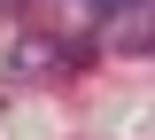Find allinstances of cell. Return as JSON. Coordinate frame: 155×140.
I'll list each match as a JSON object with an SVG mask.
<instances>
[{"label":"cell","instance_id":"obj_2","mask_svg":"<svg viewBox=\"0 0 155 140\" xmlns=\"http://www.w3.org/2000/svg\"><path fill=\"white\" fill-rule=\"evenodd\" d=\"M85 8H101V16H109V8H124V0H85Z\"/></svg>","mask_w":155,"mask_h":140},{"label":"cell","instance_id":"obj_1","mask_svg":"<svg viewBox=\"0 0 155 140\" xmlns=\"http://www.w3.org/2000/svg\"><path fill=\"white\" fill-rule=\"evenodd\" d=\"M116 47H124V55H155V0H132V8H124Z\"/></svg>","mask_w":155,"mask_h":140}]
</instances>
